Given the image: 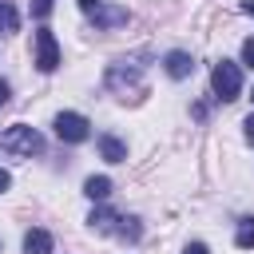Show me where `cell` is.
<instances>
[{
    "mask_svg": "<svg viewBox=\"0 0 254 254\" xmlns=\"http://www.w3.org/2000/svg\"><path fill=\"white\" fill-rule=\"evenodd\" d=\"M4 103H8V83L0 79V107H4Z\"/></svg>",
    "mask_w": 254,
    "mask_h": 254,
    "instance_id": "cell-20",
    "label": "cell"
},
{
    "mask_svg": "<svg viewBox=\"0 0 254 254\" xmlns=\"http://www.w3.org/2000/svg\"><path fill=\"white\" fill-rule=\"evenodd\" d=\"M99 155H103L107 163H123V159H127V143L115 139V135H99Z\"/></svg>",
    "mask_w": 254,
    "mask_h": 254,
    "instance_id": "cell-7",
    "label": "cell"
},
{
    "mask_svg": "<svg viewBox=\"0 0 254 254\" xmlns=\"http://www.w3.org/2000/svg\"><path fill=\"white\" fill-rule=\"evenodd\" d=\"M8 187H12V175H8V171H4V167H0V194H4V190H8Z\"/></svg>",
    "mask_w": 254,
    "mask_h": 254,
    "instance_id": "cell-17",
    "label": "cell"
},
{
    "mask_svg": "<svg viewBox=\"0 0 254 254\" xmlns=\"http://www.w3.org/2000/svg\"><path fill=\"white\" fill-rule=\"evenodd\" d=\"M242 64H246V67H254V36L242 44Z\"/></svg>",
    "mask_w": 254,
    "mask_h": 254,
    "instance_id": "cell-15",
    "label": "cell"
},
{
    "mask_svg": "<svg viewBox=\"0 0 254 254\" xmlns=\"http://www.w3.org/2000/svg\"><path fill=\"white\" fill-rule=\"evenodd\" d=\"M183 254H210V250H206V246H202V242H190V246H187V250H183Z\"/></svg>",
    "mask_w": 254,
    "mask_h": 254,
    "instance_id": "cell-18",
    "label": "cell"
},
{
    "mask_svg": "<svg viewBox=\"0 0 254 254\" xmlns=\"http://www.w3.org/2000/svg\"><path fill=\"white\" fill-rule=\"evenodd\" d=\"M210 87H214V95H218L222 103L238 99V91H242V71H238V64H234V60H218L214 71H210Z\"/></svg>",
    "mask_w": 254,
    "mask_h": 254,
    "instance_id": "cell-2",
    "label": "cell"
},
{
    "mask_svg": "<svg viewBox=\"0 0 254 254\" xmlns=\"http://www.w3.org/2000/svg\"><path fill=\"white\" fill-rule=\"evenodd\" d=\"M56 135H60L64 143H83V139L91 135V123H87V115H79V111H60V115H56Z\"/></svg>",
    "mask_w": 254,
    "mask_h": 254,
    "instance_id": "cell-3",
    "label": "cell"
},
{
    "mask_svg": "<svg viewBox=\"0 0 254 254\" xmlns=\"http://www.w3.org/2000/svg\"><path fill=\"white\" fill-rule=\"evenodd\" d=\"M24 254H52V234L48 230H28L24 234Z\"/></svg>",
    "mask_w": 254,
    "mask_h": 254,
    "instance_id": "cell-8",
    "label": "cell"
},
{
    "mask_svg": "<svg viewBox=\"0 0 254 254\" xmlns=\"http://www.w3.org/2000/svg\"><path fill=\"white\" fill-rule=\"evenodd\" d=\"M75 4H79V12H87V16H91V12H95L103 0H75Z\"/></svg>",
    "mask_w": 254,
    "mask_h": 254,
    "instance_id": "cell-16",
    "label": "cell"
},
{
    "mask_svg": "<svg viewBox=\"0 0 254 254\" xmlns=\"http://www.w3.org/2000/svg\"><path fill=\"white\" fill-rule=\"evenodd\" d=\"M119 222H123V226H115L119 238H131V242H135V238H139V218H119Z\"/></svg>",
    "mask_w": 254,
    "mask_h": 254,
    "instance_id": "cell-13",
    "label": "cell"
},
{
    "mask_svg": "<svg viewBox=\"0 0 254 254\" xmlns=\"http://www.w3.org/2000/svg\"><path fill=\"white\" fill-rule=\"evenodd\" d=\"M36 67H40L44 75L60 67V44H56V36H52L48 28L36 32Z\"/></svg>",
    "mask_w": 254,
    "mask_h": 254,
    "instance_id": "cell-4",
    "label": "cell"
},
{
    "mask_svg": "<svg viewBox=\"0 0 254 254\" xmlns=\"http://www.w3.org/2000/svg\"><path fill=\"white\" fill-rule=\"evenodd\" d=\"M115 222H119V218H115L111 210H103V206L87 214V226H91V230H99V234H107V230H115Z\"/></svg>",
    "mask_w": 254,
    "mask_h": 254,
    "instance_id": "cell-10",
    "label": "cell"
},
{
    "mask_svg": "<svg viewBox=\"0 0 254 254\" xmlns=\"http://www.w3.org/2000/svg\"><path fill=\"white\" fill-rule=\"evenodd\" d=\"M52 4H56V0H32V16H40V20H44V16L52 12Z\"/></svg>",
    "mask_w": 254,
    "mask_h": 254,
    "instance_id": "cell-14",
    "label": "cell"
},
{
    "mask_svg": "<svg viewBox=\"0 0 254 254\" xmlns=\"http://www.w3.org/2000/svg\"><path fill=\"white\" fill-rule=\"evenodd\" d=\"M250 99H254V91H250Z\"/></svg>",
    "mask_w": 254,
    "mask_h": 254,
    "instance_id": "cell-22",
    "label": "cell"
},
{
    "mask_svg": "<svg viewBox=\"0 0 254 254\" xmlns=\"http://www.w3.org/2000/svg\"><path fill=\"white\" fill-rule=\"evenodd\" d=\"M242 127H246V139H250V143H254V111H250V115H246V123H242Z\"/></svg>",
    "mask_w": 254,
    "mask_h": 254,
    "instance_id": "cell-19",
    "label": "cell"
},
{
    "mask_svg": "<svg viewBox=\"0 0 254 254\" xmlns=\"http://www.w3.org/2000/svg\"><path fill=\"white\" fill-rule=\"evenodd\" d=\"M91 24H95V28H119V24H127V8L99 4V8L91 12Z\"/></svg>",
    "mask_w": 254,
    "mask_h": 254,
    "instance_id": "cell-5",
    "label": "cell"
},
{
    "mask_svg": "<svg viewBox=\"0 0 254 254\" xmlns=\"http://www.w3.org/2000/svg\"><path fill=\"white\" fill-rule=\"evenodd\" d=\"M20 28V16H16V8L8 4V0H0V32H16Z\"/></svg>",
    "mask_w": 254,
    "mask_h": 254,
    "instance_id": "cell-12",
    "label": "cell"
},
{
    "mask_svg": "<svg viewBox=\"0 0 254 254\" xmlns=\"http://www.w3.org/2000/svg\"><path fill=\"white\" fill-rule=\"evenodd\" d=\"M83 194H87L91 202H103V198L111 194V179H107V175H91V179L83 183Z\"/></svg>",
    "mask_w": 254,
    "mask_h": 254,
    "instance_id": "cell-9",
    "label": "cell"
},
{
    "mask_svg": "<svg viewBox=\"0 0 254 254\" xmlns=\"http://www.w3.org/2000/svg\"><path fill=\"white\" fill-rule=\"evenodd\" d=\"M234 242H238V250H250V246H254V218H242V222H238Z\"/></svg>",
    "mask_w": 254,
    "mask_h": 254,
    "instance_id": "cell-11",
    "label": "cell"
},
{
    "mask_svg": "<svg viewBox=\"0 0 254 254\" xmlns=\"http://www.w3.org/2000/svg\"><path fill=\"white\" fill-rule=\"evenodd\" d=\"M242 12H246V16H254V0H246V4H242Z\"/></svg>",
    "mask_w": 254,
    "mask_h": 254,
    "instance_id": "cell-21",
    "label": "cell"
},
{
    "mask_svg": "<svg viewBox=\"0 0 254 254\" xmlns=\"http://www.w3.org/2000/svg\"><path fill=\"white\" fill-rule=\"evenodd\" d=\"M163 67H167V75H171V79H187V75L194 71V60H190L187 52H167Z\"/></svg>",
    "mask_w": 254,
    "mask_h": 254,
    "instance_id": "cell-6",
    "label": "cell"
},
{
    "mask_svg": "<svg viewBox=\"0 0 254 254\" xmlns=\"http://www.w3.org/2000/svg\"><path fill=\"white\" fill-rule=\"evenodd\" d=\"M0 147H4V151H12V155L32 159V155H40V151H44V135H40L36 127H28V123H16V127H8V131L0 135Z\"/></svg>",
    "mask_w": 254,
    "mask_h": 254,
    "instance_id": "cell-1",
    "label": "cell"
}]
</instances>
